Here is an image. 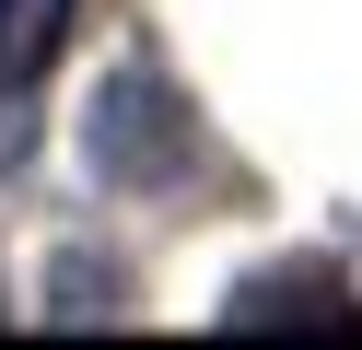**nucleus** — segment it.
<instances>
[{
    "instance_id": "obj_1",
    "label": "nucleus",
    "mask_w": 362,
    "mask_h": 350,
    "mask_svg": "<svg viewBox=\"0 0 362 350\" xmlns=\"http://www.w3.org/2000/svg\"><path fill=\"white\" fill-rule=\"evenodd\" d=\"M234 339H269V327H327V339H362V303L339 269H257L234 303H222Z\"/></svg>"
},
{
    "instance_id": "obj_2",
    "label": "nucleus",
    "mask_w": 362,
    "mask_h": 350,
    "mask_svg": "<svg viewBox=\"0 0 362 350\" xmlns=\"http://www.w3.org/2000/svg\"><path fill=\"white\" fill-rule=\"evenodd\" d=\"M71 35V0H0V82H35Z\"/></svg>"
}]
</instances>
